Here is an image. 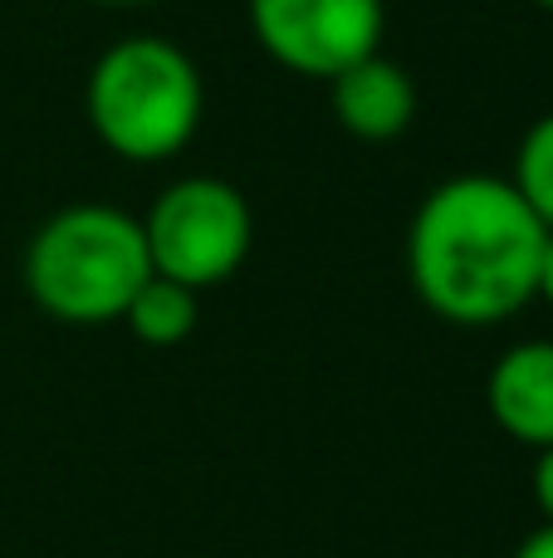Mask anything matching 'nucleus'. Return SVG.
Here are the masks:
<instances>
[{
    "label": "nucleus",
    "instance_id": "nucleus-9",
    "mask_svg": "<svg viewBox=\"0 0 553 558\" xmlns=\"http://www.w3.org/2000/svg\"><path fill=\"white\" fill-rule=\"evenodd\" d=\"M515 192L529 202V211L553 231V113L534 118L515 147V167H509Z\"/></svg>",
    "mask_w": 553,
    "mask_h": 558
},
{
    "label": "nucleus",
    "instance_id": "nucleus-7",
    "mask_svg": "<svg viewBox=\"0 0 553 558\" xmlns=\"http://www.w3.org/2000/svg\"><path fill=\"white\" fill-rule=\"evenodd\" d=\"M329 104L339 128L358 143H397L417 123V84L388 54H372L329 78Z\"/></svg>",
    "mask_w": 553,
    "mask_h": 558
},
{
    "label": "nucleus",
    "instance_id": "nucleus-3",
    "mask_svg": "<svg viewBox=\"0 0 553 558\" xmlns=\"http://www.w3.org/2000/svg\"><path fill=\"white\" fill-rule=\"evenodd\" d=\"M152 279L143 221L108 202L59 206L25 245V289L39 314L69 328L118 324Z\"/></svg>",
    "mask_w": 553,
    "mask_h": 558
},
{
    "label": "nucleus",
    "instance_id": "nucleus-6",
    "mask_svg": "<svg viewBox=\"0 0 553 558\" xmlns=\"http://www.w3.org/2000/svg\"><path fill=\"white\" fill-rule=\"evenodd\" d=\"M486 407L509 441L529 451L553 446V338H525L495 357L486 377Z\"/></svg>",
    "mask_w": 553,
    "mask_h": 558
},
{
    "label": "nucleus",
    "instance_id": "nucleus-2",
    "mask_svg": "<svg viewBox=\"0 0 553 558\" xmlns=\"http://www.w3.org/2000/svg\"><path fill=\"white\" fill-rule=\"evenodd\" d=\"M84 118L113 157L137 167L172 162L206 118V78L167 35H123L84 78Z\"/></svg>",
    "mask_w": 553,
    "mask_h": 558
},
{
    "label": "nucleus",
    "instance_id": "nucleus-12",
    "mask_svg": "<svg viewBox=\"0 0 553 558\" xmlns=\"http://www.w3.org/2000/svg\"><path fill=\"white\" fill-rule=\"evenodd\" d=\"M539 299L553 308V231H549V241H544V265H539Z\"/></svg>",
    "mask_w": 553,
    "mask_h": 558
},
{
    "label": "nucleus",
    "instance_id": "nucleus-4",
    "mask_svg": "<svg viewBox=\"0 0 553 558\" xmlns=\"http://www.w3.org/2000/svg\"><path fill=\"white\" fill-rule=\"evenodd\" d=\"M137 221L147 235L152 275L176 279L196 294L235 279L255 245L250 202L225 177H176Z\"/></svg>",
    "mask_w": 553,
    "mask_h": 558
},
{
    "label": "nucleus",
    "instance_id": "nucleus-5",
    "mask_svg": "<svg viewBox=\"0 0 553 558\" xmlns=\"http://www.w3.org/2000/svg\"><path fill=\"white\" fill-rule=\"evenodd\" d=\"M245 15L270 64L319 84L382 54V35H388L382 0H250Z\"/></svg>",
    "mask_w": 553,
    "mask_h": 558
},
{
    "label": "nucleus",
    "instance_id": "nucleus-8",
    "mask_svg": "<svg viewBox=\"0 0 553 558\" xmlns=\"http://www.w3.org/2000/svg\"><path fill=\"white\" fill-rule=\"evenodd\" d=\"M196 318H201V294H196V289H186V284H176V279L152 275L133 294L123 324L133 328L137 343L176 348V343H186V338L196 333Z\"/></svg>",
    "mask_w": 553,
    "mask_h": 558
},
{
    "label": "nucleus",
    "instance_id": "nucleus-1",
    "mask_svg": "<svg viewBox=\"0 0 553 558\" xmlns=\"http://www.w3.org/2000/svg\"><path fill=\"white\" fill-rule=\"evenodd\" d=\"M549 226L509 177L460 172L421 196L407 231V279L437 318L500 328L539 299Z\"/></svg>",
    "mask_w": 553,
    "mask_h": 558
},
{
    "label": "nucleus",
    "instance_id": "nucleus-14",
    "mask_svg": "<svg viewBox=\"0 0 553 558\" xmlns=\"http://www.w3.org/2000/svg\"><path fill=\"white\" fill-rule=\"evenodd\" d=\"M534 5H539V10H549V15H553V0H534Z\"/></svg>",
    "mask_w": 553,
    "mask_h": 558
},
{
    "label": "nucleus",
    "instance_id": "nucleus-11",
    "mask_svg": "<svg viewBox=\"0 0 553 558\" xmlns=\"http://www.w3.org/2000/svg\"><path fill=\"white\" fill-rule=\"evenodd\" d=\"M509 558H553V524H539V530L529 534Z\"/></svg>",
    "mask_w": 553,
    "mask_h": 558
},
{
    "label": "nucleus",
    "instance_id": "nucleus-13",
    "mask_svg": "<svg viewBox=\"0 0 553 558\" xmlns=\"http://www.w3.org/2000/svg\"><path fill=\"white\" fill-rule=\"evenodd\" d=\"M88 5H103V10H127V5H157V0H88Z\"/></svg>",
    "mask_w": 553,
    "mask_h": 558
},
{
    "label": "nucleus",
    "instance_id": "nucleus-10",
    "mask_svg": "<svg viewBox=\"0 0 553 558\" xmlns=\"http://www.w3.org/2000/svg\"><path fill=\"white\" fill-rule=\"evenodd\" d=\"M534 505L544 514V524H553V446L534 451Z\"/></svg>",
    "mask_w": 553,
    "mask_h": 558
}]
</instances>
